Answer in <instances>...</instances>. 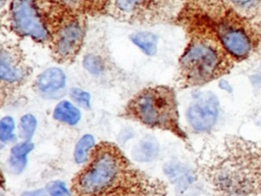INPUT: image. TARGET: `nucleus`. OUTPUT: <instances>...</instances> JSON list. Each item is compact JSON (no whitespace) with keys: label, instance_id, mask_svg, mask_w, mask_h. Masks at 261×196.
<instances>
[{"label":"nucleus","instance_id":"nucleus-4","mask_svg":"<svg viewBox=\"0 0 261 196\" xmlns=\"http://www.w3.org/2000/svg\"><path fill=\"white\" fill-rule=\"evenodd\" d=\"M121 115L148 128L170 132L184 141L187 139L179 126L176 95L171 87L144 88L127 102Z\"/></svg>","mask_w":261,"mask_h":196},{"label":"nucleus","instance_id":"nucleus-15","mask_svg":"<svg viewBox=\"0 0 261 196\" xmlns=\"http://www.w3.org/2000/svg\"><path fill=\"white\" fill-rule=\"evenodd\" d=\"M81 111L71 102L62 100L57 103L53 110V118L57 121L74 126L81 120Z\"/></svg>","mask_w":261,"mask_h":196},{"label":"nucleus","instance_id":"nucleus-8","mask_svg":"<svg viewBox=\"0 0 261 196\" xmlns=\"http://www.w3.org/2000/svg\"><path fill=\"white\" fill-rule=\"evenodd\" d=\"M32 67L18 44L2 40L0 49L1 105L11 99L31 76Z\"/></svg>","mask_w":261,"mask_h":196},{"label":"nucleus","instance_id":"nucleus-26","mask_svg":"<svg viewBox=\"0 0 261 196\" xmlns=\"http://www.w3.org/2000/svg\"><path fill=\"white\" fill-rule=\"evenodd\" d=\"M48 192H46L43 189H38L35 191H29L21 194V196H48Z\"/></svg>","mask_w":261,"mask_h":196},{"label":"nucleus","instance_id":"nucleus-13","mask_svg":"<svg viewBox=\"0 0 261 196\" xmlns=\"http://www.w3.org/2000/svg\"><path fill=\"white\" fill-rule=\"evenodd\" d=\"M230 10L244 19L261 18V0H223Z\"/></svg>","mask_w":261,"mask_h":196},{"label":"nucleus","instance_id":"nucleus-9","mask_svg":"<svg viewBox=\"0 0 261 196\" xmlns=\"http://www.w3.org/2000/svg\"><path fill=\"white\" fill-rule=\"evenodd\" d=\"M213 22L222 46L233 60L241 61L251 55L254 41L243 17L233 11H226L223 16Z\"/></svg>","mask_w":261,"mask_h":196},{"label":"nucleus","instance_id":"nucleus-25","mask_svg":"<svg viewBox=\"0 0 261 196\" xmlns=\"http://www.w3.org/2000/svg\"><path fill=\"white\" fill-rule=\"evenodd\" d=\"M60 4L66 6L67 8L75 11H81L83 3L85 0H56ZM82 12V11H81Z\"/></svg>","mask_w":261,"mask_h":196},{"label":"nucleus","instance_id":"nucleus-20","mask_svg":"<svg viewBox=\"0 0 261 196\" xmlns=\"http://www.w3.org/2000/svg\"><path fill=\"white\" fill-rule=\"evenodd\" d=\"M112 0H85L81 11L86 15L105 14V11Z\"/></svg>","mask_w":261,"mask_h":196},{"label":"nucleus","instance_id":"nucleus-14","mask_svg":"<svg viewBox=\"0 0 261 196\" xmlns=\"http://www.w3.org/2000/svg\"><path fill=\"white\" fill-rule=\"evenodd\" d=\"M34 144L31 141H22L15 144L11 150L8 158L9 169L13 174H20L28 162V154L33 150Z\"/></svg>","mask_w":261,"mask_h":196},{"label":"nucleus","instance_id":"nucleus-18","mask_svg":"<svg viewBox=\"0 0 261 196\" xmlns=\"http://www.w3.org/2000/svg\"><path fill=\"white\" fill-rule=\"evenodd\" d=\"M95 146V138L92 135L85 134L84 136H82L74 147V161L79 164L86 163L89 160Z\"/></svg>","mask_w":261,"mask_h":196},{"label":"nucleus","instance_id":"nucleus-1","mask_svg":"<svg viewBox=\"0 0 261 196\" xmlns=\"http://www.w3.org/2000/svg\"><path fill=\"white\" fill-rule=\"evenodd\" d=\"M198 162L217 196H261V141L224 136L203 146Z\"/></svg>","mask_w":261,"mask_h":196},{"label":"nucleus","instance_id":"nucleus-19","mask_svg":"<svg viewBox=\"0 0 261 196\" xmlns=\"http://www.w3.org/2000/svg\"><path fill=\"white\" fill-rule=\"evenodd\" d=\"M37 129V119L35 115L27 113L19 120V135L23 141H31Z\"/></svg>","mask_w":261,"mask_h":196},{"label":"nucleus","instance_id":"nucleus-17","mask_svg":"<svg viewBox=\"0 0 261 196\" xmlns=\"http://www.w3.org/2000/svg\"><path fill=\"white\" fill-rule=\"evenodd\" d=\"M132 42L146 55L153 56L157 52L158 38L151 32H137L129 36Z\"/></svg>","mask_w":261,"mask_h":196},{"label":"nucleus","instance_id":"nucleus-5","mask_svg":"<svg viewBox=\"0 0 261 196\" xmlns=\"http://www.w3.org/2000/svg\"><path fill=\"white\" fill-rule=\"evenodd\" d=\"M46 26L50 35L49 48L58 63H69L80 53L87 30V15L49 0L46 5Z\"/></svg>","mask_w":261,"mask_h":196},{"label":"nucleus","instance_id":"nucleus-10","mask_svg":"<svg viewBox=\"0 0 261 196\" xmlns=\"http://www.w3.org/2000/svg\"><path fill=\"white\" fill-rule=\"evenodd\" d=\"M219 114V103L212 93H202L186 111L189 125L197 133H207L215 126Z\"/></svg>","mask_w":261,"mask_h":196},{"label":"nucleus","instance_id":"nucleus-7","mask_svg":"<svg viewBox=\"0 0 261 196\" xmlns=\"http://www.w3.org/2000/svg\"><path fill=\"white\" fill-rule=\"evenodd\" d=\"M8 27L17 36L49 46L50 35L46 27L43 0H11Z\"/></svg>","mask_w":261,"mask_h":196},{"label":"nucleus","instance_id":"nucleus-2","mask_svg":"<svg viewBox=\"0 0 261 196\" xmlns=\"http://www.w3.org/2000/svg\"><path fill=\"white\" fill-rule=\"evenodd\" d=\"M180 16L189 42L178 60V87L202 86L227 74L234 60L222 46L211 19L186 9Z\"/></svg>","mask_w":261,"mask_h":196},{"label":"nucleus","instance_id":"nucleus-3","mask_svg":"<svg viewBox=\"0 0 261 196\" xmlns=\"http://www.w3.org/2000/svg\"><path fill=\"white\" fill-rule=\"evenodd\" d=\"M143 177L115 144L101 142L73 178L71 190L75 196H108Z\"/></svg>","mask_w":261,"mask_h":196},{"label":"nucleus","instance_id":"nucleus-6","mask_svg":"<svg viewBox=\"0 0 261 196\" xmlns=\"http://www.w3.org/2000/svg\"><path fill=\"white\" fill-rule=\"evenodd\" d=\"M185 0H112L105 14L122 22L153 26L180 16Z\"/></svg>","mask_w":261,"mask_h":196},{"label":"nucleus","instance_id":"nucleus-24","mask_svg":"<svg viewBox=\"0 0 261 196\" xmlns=\"http://www.w3.org/2000/svg\"><path fill=\"white\" fill-rule=\"evenodd\" d=\"M47 192L50 196H71L66 185L62 181H52L47 185Z\"/></svg>","mask_w":261,"mask_h":196},{"label":"nucleus","instance_id":"nucleus-21","mask_svg":"<svg viewBox=\"0 0 261 196\" xmlns=\"http://www.w3.org/2000/svg\"><path fill=\"white\" fill-rule=\"evenodd\" d=\"M83 64H84V67L92 75H100L103 72L104 68H105V64H104V61L103 59L96 55V54H93V53H90V54H87L84 59H83Z\"/></svg>","mask_w":261,"mask_h":196},{"label":"nucleus","instance_id":"nucleus-22","mask_svg":"<svg viewBox=\"0 0 261 196\" xmlns=\"http://www.w3.org/2000/svg\"><path fill=\"white\" fill-rule=\"evenodd\" d=\"M14 119L7 115L0 120V140L2 143H9L14 141Z\"/></svg>","mask_w":261,"mask_h":196},{"label":"nucleus","instance_id":"nucleus-23","mask_svg":"<svg viewBox=\"0 0 261 196\" xmlns=\"http://www.w3.org/2000/svg\"><path fill=\"white\" fill-rule=\"evenodd\" d=\"M69 95L73 101L80 106L89 109L91 107V95L87 91L80 88H72L69 91Z\"/></svg>","mask_w":261,"mask_h":196},{"label":"nucleus","instance_id":"nucleus-16","mask_svg":"<svg viewBox=\"0 0 261 196\" xmlns=\"http://www.w3.org/2000/svg\"><path fill=\"white\" fill-rule=\"evenodd\" d=\"M159 152V145L152 137L143 138L133 150V156L136 160L146 162L153 160Z\"/></svg>","mask_w":261,"mask_h":196},{"label":"nucleus","instance_id":"nucleus-12","mask_svg":"<svg viewBox=\"0 0 261 196\" xmlns=\"http://www.w3.org/2000/svg\"><path fill=\"white\" fill-rule=\"evenodd\" d=\"M186 10L204 15L216 21L227 11L223 0H185Z\"/></svg>","mask_w":261,"mask_h":196},{"label":"nucleus","instance_id":"nucleus-11","mask_svg":"<svg viewBox=\"0 0 261 196\" xmlns=\"http://www.w3.org/2000/svg\"><path fill=\"white\" fill-rule=\"evenodd\" d=\"M66 86V76L59 67H50L39 75L35 88L40 95L47 98H56L63 93Z\"/></svg>","mask_w":261,"mask_h":196}]
</instances>
